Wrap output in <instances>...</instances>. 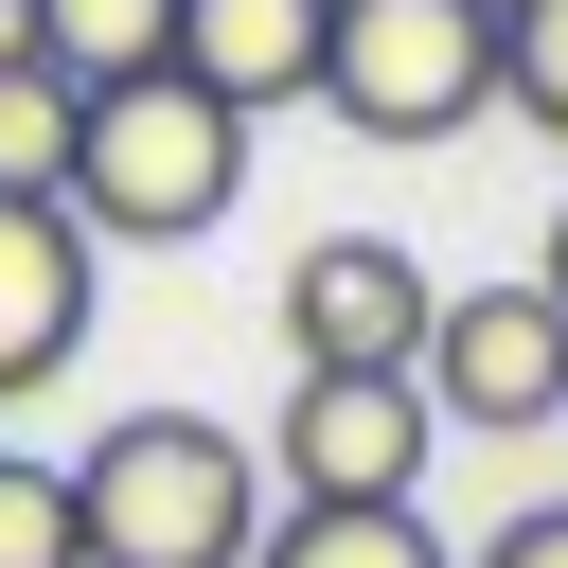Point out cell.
I'll use <instances>...</instances> for the list:
<instances>
[{"label":"cell","instance_id":"1","mask_svg":"<svg viewBox=\"0 0 568 568\" xmlns=\"http://www.w3.org/2000/svg\"><path fill=\"white\" fill-rule=\"evenodd\" d=\"M71 515H89V568H248L284 497H266V444H248V426H213V408H124V426H89Z\"/></svg>","mask_w":568,"mask_h":568},{"label":"cell","instance_id":"2","mask_svg":"<svg viewBox=\"0 0 568 568\" xmlns=\"http://www.w3.org/2000/svg\"><path fill=\"white\" fill-rule=\"evenodd\" d=\"M231 195H248V124H231L195 71L89 89V142H71V231H89V248H195Z\"/></svg>","mask_w":568,"mask_h":568},{"label":"cell","instance_id":"3","mask_svg":"<svg viewBox=\"0 0 568 568\" xmlns=\"http://www.w3.org/2000/svg\"><path fill=\"white\" fill-rule=\"evenodd\" d=\"M320 106H337L355 142H462V124L497 106V18H479V0H337Z\"/></svg>","mask_w":568,"mask_h":568},{"label":"cell","instance_id":"4","mask_svg":"<svg viewBox=\"0 0 568 568\" xmlns=\"http://www.w3.org/2000/svg\"><path fill=\"white\" fill-rule=\"evenodd\" d=\"M426 390L408 373H284V426H266V497L284 515H408L426 497Z\"/></svg>","mask_w":568,"mask_h":568},{"label":"cell","instance_id":"5","mask_svg":"<svg viewBox=\"0 0 568 568\" xmlns=\"http://www.w3.org/2000/svg\"><path fill=\"white\" fill-rule=\"evenodd\" d=\"M408 390H426V426H479V444L568 426V302H550V284H444Z\"/></svg>","mask_w":568,"mask_h":568},{"label":"cell","instance_id":"6","mask_svg":"<svg viewBox=\"0 0 568 568\" xmlns=\"http://www.w3.org/2000/svg\"><path fill=\"white\" fill-rule=\"evenodd\" d=\"M426 320H444V284L390 231H320L284 266V355L302 373H426Z\"/></svg>","mask_w":568,"mask_h":568},{"label":"cell","instance_id":"7","mask_svg":"<svg viewBox=\"0 0 568 568\" xmlns=\"http://www.w3.org/2000/svg\"><path fill=\"white\" fill-rule=\"evenodd\" d=\"M89 302H106V248H89L53 195H0V408L89 355Z\"/></svg>","mask_w":568,"mask_h":568},{"label":"cell","instance_id":"8","mask_svg":"<svg viewBox=\"0 0 568 568\" xmlns=\"http://www.w3.org/2000/svg\"><path fill=\"white\" fill-rule=\"evenodd\" d=\"M320 53H337V0H178V71L266 124V106H320Z\"/></svg>","mask_w":568,"mask_h":568},{"label":"cell","instance_id":"9","mask_svg":"<svg viewBox=\"0 0 568 568\" xmlns=\"http://www.w3.org/2000/svg\"><path fill=\"white\" fill-rule=\"evenodd\" d=\"M36 71L89 106V89H142L178 71V0H36Z\"/></svg>","mask_w":568,"mask_h":568},{"label":"cell","instance_id":"10","mask_svg":"<svg viewBox=\"0 0 568 568\" xmlns=\"http://www.w3.org/2000/svg\"><path fill=\"white\" fill-rule=\"evenodd\" d=\"M248 568H462V550H444L426 497H408V515H266Z\"/></svg>","mask_w":568,"mask_h":568},{"label":"cell","instance_id":"11","mask_svg":"<svg viewBox=\"0 0 568 568\" xmlns=\"http://www.w3.org/2000/svg\"><path fill=\"white\" fill-rule=\"evenodd\" d=\"M71 142H89V106L53 71H0V195H53L71 213Z\"/></svg>","mask_w":568,"mask_h":568},{"label":"cell","instance_id":"12","mask_svg":"<svg viewBox=\"0 0 568 568\" xmlns=\"http://www.w3.org/2000/svg\"><path fill=\"white\" fill-rule=\"evenodd\" d=\"M0 568H89V515H71V462H18V444H0Z\"/></svg>","mask_w":568,"mask_h":568},{"label":"cell","instance_id":"13","mask_svg":"<svg viewBox=\"0 0 568 568\" xmlns=\"http://www.w3.org/2000/svg\"><path fill=\"white\" fill-rule=\"evenodd\" d=\"M497 106L568 142V0H515V18H497Z\"/></svg>","mask_w":568,"mask_h":568},{"label":"cell","instance_id":"14","mask_svg":"<svg viewBox=\"0 0 568 568\" xmlns=\"http://www.w3.org/2000/svg\"><path fill=\"white\" fill-rule=\"evenodd\" d=\"M462 568H568V497H532V515H497Z\"/></svg>","mask_w":568,"mask_h":568},{"label":"cell","instance_id":"15","mask_svg":"<svg viewBox=\"0 0 568 568\" xmlns=\"http://www.w3.org/2000/svg\"><path fill=\"white\" fill-rule=\"evenodd\" d=\"M0 71H36V0H0Z\"/></svg>","mask_w":568,"mask_h":568},{"label":"cell","instance_id":"16","mask_svg":"<svg viewBox=\"0 0 568 568\" xmlns=\"http://www.w3.org/2000/svg\"><path fill=\"white\" fill-rule=\"evenodd\" d=\"M532 284H550V302H568V213H550V248H532Z\"/></svg>","mask_w":568,"mask_h":568},{"label":"cell","instance_id":"17","mask_svg":"<svg viewBox=\"0 0 568 568\" xmlns=\"http://www.w3.org/2000/svg\"><path fill=\"white\" fill-rule=\"evenodd\" d=\"M479 18H515V0H479Z\"/></svg>","mask_w":568,"mask_h":568}]
</instances>
